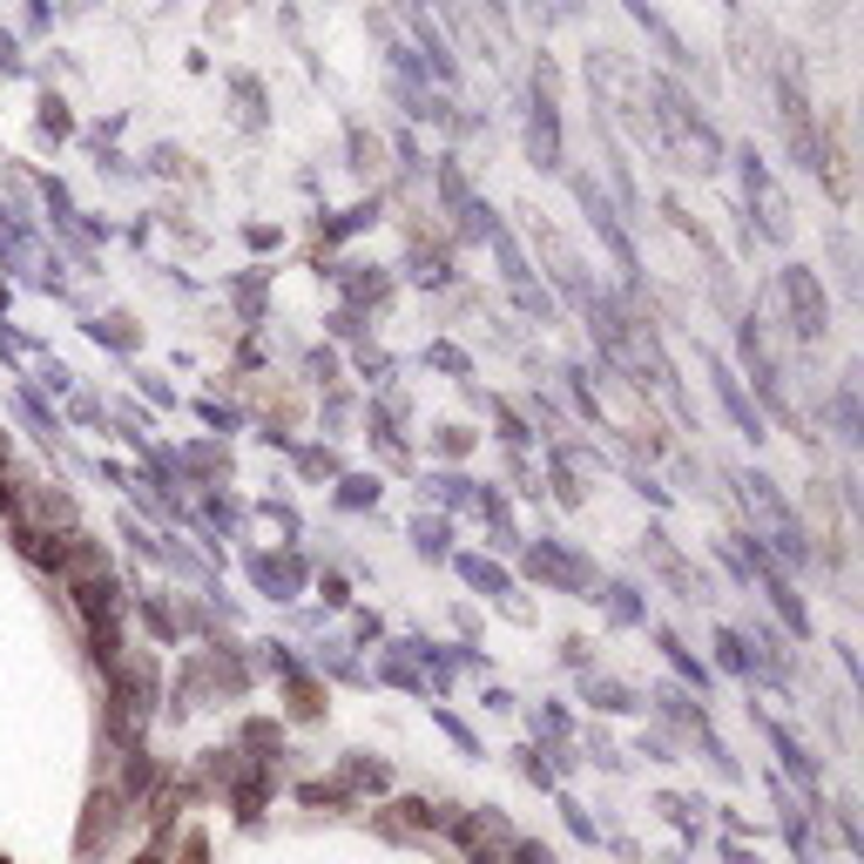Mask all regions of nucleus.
I'll use <instances>...</instances> for the list:
<instances>
[{"instance_id":"11","label":"nucleus","mask_w":864,"mask_h":864,"mask_svg":"<svg viewBox=\"0 0 864 864\" xmlns=\"http://www.w3.org/2000/svg\"><path fill=\"white\" fill-rule=\"evenodd\" d=\"M466 581H480V587H493V595H500V568H487V561H466Z\"/></svg>"},{"instance_id":"14","label":"nucleus","mask_w":864,"mask_h":864,"mask_svg":"<svg viewBox=\"0 0 864 864\" xmlns=\"http://www.w3.org/2000/svg\"><path fill=\"white\" fill-rule=\"evenodd\" d=\"M183 864H203V838H189V844H183Z\"/></svg>"},{"instance_id":"8","label":"nucleus","mask_w":864,"mask_h":864,"mask_svg":"<svg viewBox=\"0 0 864 864\" xmlns=\"http://www.w3.org/2000/svg\"><path fill=\"white\" fill-rule=\"evenodd\" d=\"M750 568H757V581H763V595L777 602V615H783V621H791V628H797V635H804V628H810V621H804V608H797V595H791V581H783V574L770 568V554H757V547H750Z\"/></svg>"},{"instance_id":"5","label":"nucleus","mask_w":864,"mask_h":864,"mask_svg":"<svg viewBox=\"0 0 864 864\" xmlns=\"http://www.w3.org/2000/svg\"><path fill=\"white\" fill-rule=\"evenodd\" d=\"M574 196H581V203H587V217H595V230H602V244L615 250V264H621V270H635V250H628V237H621V223L608 217V203H602V189H595V183H587V176H581V183H574Z\"/></svg>"},{"instance_id":"9","label":"nucleus","mask_w":864,"mask_h":864,"mask_svg":"<svg viewBox=\"0 0 864 864\" xmlns=\"http://www.w3.org/2000/svg\"><path fill=\"white\" fill-rule=\"evenodd\" d=\"M115 810H122V797H115V791H95L89 824H82V857H95V851H102V838L115 831Z\"/></svg>"},{"instance_id":"4","label":"nucleus","mask_w":864,"mask_h":864,"mask_svg":"<svg viewBox=\"0 0 864 864\" xmlns=\"http://www.w3.org/2000/svg\"><path fill=\"white\" fill-rule=\"evenodd\" d=\"M783 291H791V311H797V331L804 338H824V291L810 270H783Z\"/></svg>"},{"instance_id":"16","label":"nucleus","mask_w":864,"mask_h":864,"mask_svg":"<svg viewBox=\"0 0 864 864\" xmlns=\"http://www.w3.org/2000/svg\"><path fill=\"white\" fill-rule=\"evenodd\" d=\"M0 466H8V440H0Z\"/></svg>"},{"instance_id":"6","label":"nucleus","mask_w":864,"mask_h":864,"mask_svg":"<svg viewBox=\"0 0 864 864\" xmlns=\"http://www.w3.org/2000/svg\"><path fill=\"white\" fill-rule=\"evenodd\" d=\"M743 183H750V203H763V230H770V237H791V210H783V196L757 170V155H743Z\"/></svg>"},{"instance_id":"15","label":"nucleus","mask_w":864,"mask_h":864,"mask_svg":"<svg viewBox=\"0 0 864 864\" xmlns=\"http://www.w3.org/2000/svg\"><path fill=\"white\" fill-rule=\"evenodd\" d=\"M474 864H506L500 851H487V844H474Z\"/></svg>"},{"instance_id":"2","label":"nucleus","mask_w":864,"mask_h":864,"mask_svg":"<svg viewBox=\"0 0 864 864\" xmlns=\"http://www.w3.org/2000/svg\"><path fill=\"white\" fill-rule=\"evenodd\" d=\"M750 506H757V521H763V534L783 547V554H791V561H804L810 554V540H804V527H797V514H791V506H783L777 493H770V480H750Z\"/></svg>"},{"instance_id":"7","label":"nucleus","mask_w":864,"mask_h":864,"mask_svg":"<svg viewBox=\"0 0 864 864\" xmlns=\"http://www.w3.org/2000/svg\"><path fill=\"white\" fill-rule=\"evenodd\" d=\"M628 14H635V27H642V34H649V42H655L662 55H669L676 68H689V61H696V55H689V42H682V34H676L669 21H662V14L649 8V0H628Z\"/></svg>"},{"instance_id":"3","label":"nucleus","mask_w":864,"mask_h":864,"mask_svg":"<svg viewBox=\"0 0 864 864\" xmlns=\"http://www.w3.org/2000/svg\"><path fill=\"white\" fill-rule=\"evenodd\" d=\"M527 149H534V163H540V170H554V163H561V115H554V95H547V68H540V82H534Z\"/></svg>"},{"instance_id":"10","label":"nucleus","mask_w":864,"mask_h":864,"mask_svg":"<svg viewBox=\"0 0 864 864\" xmlns=\"http://www.w3.org/2000/svg\"><path fill=\"white\" fill-rule=\"evenodd\" d=\"M710 372H716V392H723V406H729V419H736L743 432H750V440H763V419H757V406H750V399H743V385H736V378H729L723 365H710Z\"/></svg>"},{"instance_id":"12","label":"nucleus","mask_w":864,"mask_h":864,"mask_svg":"<svg viewBox=\"0 0 864 864\" xmlns=\"http://www.w3.org/2000/svg\"><path fill=\"white\" fill-rule=\"evenodd\" d=\"M21 68V55H14V42H8V34H0V74H14Z\"/></svg>"},{"instance_id":"13","label":"nucleus","mask_w":864,"mask_h":864,"mask_svg":"<svg viewBox=\"0 0 864 864\" xmlns=\"http://www.w3.org/2000/svg\"><path fill=\"white\" fill-rule=\"evenodd\" d=\"M514 864H547V851H540V844H521V851H514Z\"/></svg>"},{"instance_id":"1","label":"nucleus","mask_w":864,"mask_h":864,"mask_svg":"<svg viewBox=\"0 0 864 864\" xmlns=\"http://www.w3.org/2000/svg\"><path fill=\"white\" fill-rule=\"evenodd\" d=\"M649 95H655V122L669 129V142L689 155L696 170H710L716 163V129L702 122V108H689V95L669 82V74H649Z\"/></svg>"}]
</instances>
